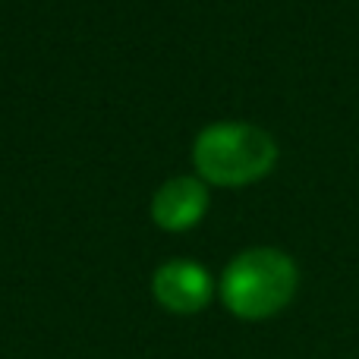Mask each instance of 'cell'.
Segmentation results:
<instances>
[{
	"label": "cell",
	"mask_w": 359,
	"mask_h": 359,
	"mask_svg": "<svg viewBox=\"0 0 359 359\" xmlns=\"http://www.w3.org/2000/svg\"><path fill=\"white\" fill-rule=\"evenodd\" d=\"M297 265L278 249H246L227 265L221 297L233 316L259 322L284 309L297 293Z\"/></svg>",
	"instance_id": "cell-1"
},
{
	"label": "cell",
	"mask_w": 359,
	"mask_h": 359,
	"mask_svg": "<svg viewBox=\"0 0 359 359\" xmlns=\"http://www.w3.org/2000/svg\"><path fill=\"white\" fill-rule=\"evenodd\" d=\"M192 161L217 186H243L265 177L278 161V145L265 130L249 123H215L198 133Z\"/></svg>",
	"instance_id": "cell-2"
},
{
	"label": "cell",
	"mask_w": 359,
	"mask_h": 359,
	"mask_svg": "<svg viewBox=\"0 0 359 359\" xmlns=\"http://www.w3.org/2000/svg\"><path fill=\"white\" fill-rule=\"evenodd\" d=\"M151 290H155L158 303L170 312H198L205 303L211 299V278L202 265L196 262H168L155 271L151 280Z\"/></svg>",
	"instance_id": "cell-3"
},
{
	"label": "cell",
	"mask_w": 359,
	"mask_h": 359,
	"mask_svg": "<svg viewBox=\"0 0 359 359\" xmlns=\"http://www.w3.org/2000/svg\"><path fill=\"white\" fill-rule=\"evenodd\" d=\"M208 208V189L196 177H174L151 198V217L164 230H189Z\"/></svg>",
	"instance_id": "cell-4"
}]
</instances>
